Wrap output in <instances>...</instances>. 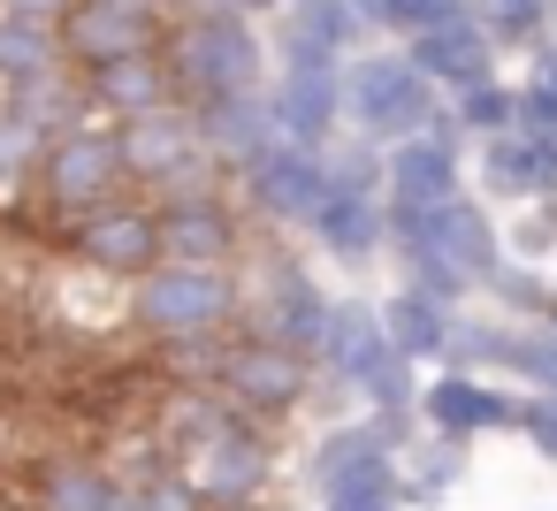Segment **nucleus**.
<instances>
[{"instance_id":"nucleus-22","label":"nucleus","mask_w":557,"mask_h":511,"mask_svg":"<svg viewBox=\"0 0 557 511\" xmlns=\"http://www.w3.org/2000/svg\"><path fill=\"white\" fill-rule=\"evenodd\" d=\"M54 70H70L62 24H24V16H0V92H32Z\"/></svg>"},{"instance_id":"nucleus-7","label":"nucleus","mask_w":557,"mask_h":511,"mask_svg":"<svg viewBox=\"0 0 557 511\" xmlns=\"http://www.w3.org/2000/svg\"><path fill=\"white\" fill-rule=\"evenodd\" d=\"M115 130H123V169H131V184L153 191V199L176 191V184H207V176H222L214 153H207V138H199V108H191V100H169V108L123 115ZM230 184H237V176H230Z\"/></svg>"},{"instance_id":"nucleus-39","label":"nucleus","mask_w":557,"mask_h":511,"mask_svg":"<svg viewBox=\"0 0 557 511\" xmlns=\"http://www.w3.org/2000/svg\"><path fill=\"white\" fill-rule=\"evenodd\" d=\"M542 321H549V328H557V298H549V306H542Z\"/></svg>"},{"instance_id":"nucleus-37","label":"nucleus","mask_w":557,"mask_h":511,"mask_svg":"<svg viewBox=\"0 0 557 511\" xmlns=\"http://www.w3.org/2000/svg\"><path fill=\"white\" fill-rule=\"evenodd\" d=\"M77 0H0V16H24V24H62Z\"/></svg>"},{"instance_id":"nucleus-38","label":"nucleus","mask_w":557,"mask_h":511,"mask_svg":"<svg viewBox=\"0 0 557 511\" xmlns=\"http://www.w3.org/2000/svg\"><path fill=\"white\" fill-rule=\"evenodd\" d=\"M199 9H230V16H252L260 24V16H283L290 0H199Z\"/></svg>"},{"instance_id":"nucleus-5","label":"nucleus","mask_w":557,"mask_h":511,"mask_svg":"<svg viewBox=\"0 0 557 511\" xmlns=\"http://www.w3.org/2000/svg\"><path fill=\"white\" fill-rule=\"evenodd\" d=\"M268 100H275V123H283L290 146H336V130H344V54L283 24Z\"/></svg>"},{"instance_id":"nucleus-9","label":"nucleus","mask_w":557,"mask_h":511,"mask_svg":"<svg viewBox=\"0 0 557 511\" xmlns=\"http://www.w3.org/2000/svg\"><path fill=\"white\" fill-rule=\"evenodd\" d=\"M70 260L92 275H115V283L146 275L153 260H169L161 252V207L153 199H108V207L70 214Z\"/></svg>"},{"instance_id":"nucleus-16","label":"nucleus","mask_w":557,"mask_h":511,"mask_svg":"<svg viewBox=\"0 0 557 511\" xmlns=\"http://www.w3.org/2000/svg\"><path fill=\"white\" fill-rule=\"evenodd\" d=\"M405 54L420 62V77H428L443 100L466 92V85H481V77H496V39H488V24H481L473 9L450 16V24H435V32H412Z\"/></svg>"},{"instance_id":"nucleus-18","label":"nucleus","mask_w":557,"mask_h":511,"mask_svg":"<svg viewBox=\"0 0 557 511\" xmlns=\"http://www.w3.org/2000/svg\"><path fill=\"white\" fill-rule=\"evenodd\" d=\"M412 252H443L450 267H466L473 283L504 260V229L488 222V207L473 199V191H458V199H443L435 214H428V229H420V245Z\"/></svg>"},{"instance_id":"nucleus-1","label":"nucleus","mask_w":557,"mask_h":511,"mask_svg":"<svg viewBox=\"0 0 557 511\" xmlns=\"http://www.w3.org/2000/svg\"><path fill=\"white\" fill-rule=\"evenodd\" d=\"M161 54H169L176 100H191V108L268 85V39L252 16H230V9H191L184 24H169Z\"/></svg>"},{"instance_id":"nucleus-33","label":"nucleus","mask_w":557,"mask_h":511,"mask_svg":"<svg viewBox=\"0 0 557 511\" xmlns=\"http://www.w3.org/2000/svg\"><path fill=\"white\" fill-rule=\"evenodd\" d=\"M511 435H527V443H534V458H549V465H557V389L519 397V427H511Z\"/></svg>"},{"instance_id":"nucleus-24","label":"nucleus","mask_w":557,"mask_h":511,"mask_svg":"<svg viewBox=\"0 0 557 511\" xmlns=\"http://www.w3.org/2000/svg\"><path fill=\"white\" fill-rule=\"evenodd\" d=\"M47 123L24 108V100H9L0 92V191H24V184H39V161H47Z\"/></svg>"},{"instance_id":"nucleus-34","label":"nucleus","mask_w":557,"mask_h":511,"mask_svg":"<svg viewBox=\"0 0 557 511\" xmlns=\"http://www.w3.org/2000/svg\"><path fill=\"white\" fill-rule=\"evenodd\" d=\"M138 511H207V496L191 488V473H161V481H138Z\"/></svg>"},{"instance_id":"nucleus-12","label":"nucleus","mask_w":557,"mask_h":511,"mask_svg":"<svg viewBox=\"0 0 557 511\" xmlns=\"http://www.w3.org/2000/svg\"><path fill=\"white\" fill-rule=\"evenodd\" d=\"M412 420L428 427V435H443V443H481V435H511L519 427V397H504L496 382H481L473 366H435L428 382H420V404H412Z\"/></svg>"},{"instance_id":"nucleus-3","label":"nucleus","mask_w":557,"mask_h":511,"mask_svg":"<svg viewBox=\"0 0 557 511\" xmlns=\"http://www.w3.org/2000/svg\"><path fill=\"white\" fill-rule=\"evenodd\" d=\"M443 108H450V100L420 77V62L405 54V39H397V47H374V54H344V123H351L359 138L397 146V138L443 123Z\"/></svg>"},{"instance_id":"nucleus-10","label":"nucleus","mask_w":557,"mask_h":511,"mask_svg":"<svg viewBox=\"0 0 557 511\" xmlns=\"http://www.w3.org/2000/svg\"><path fill=\"white\" fill-rule=\"evenodd\" d=\"M214 389H222L230 412H245V420H283V412L306 404V389H313V359L290 351V344H275V336H252V344H230V351H222Z\"/></svg>"},{"instance_id":"nucleus-14","label":"nucleus","mask_w":557,"mask_h":511,"mask_svg":"<svg viewBox=\"0 0 557 511\" xmlns=\"http://www.w3.org/2000/svg\"><path fill=\"white\" fill-rule=\"evenodd\" d=\"M268 435H260V420H245V412H230L207 443H199V458H191V488L207 496V503H252L260 488H268Z\"/></svg>"},{"instance_id":"nucleus-19","label":"nucleus","mask_w":557,"mask_h":511,"mask_svg":"<svg viewBox=\"0 0 557 511\" xmlns=\"http://www.w3.org/2000/svg\"><path fill=\"white\" fill-rule=\"evenodd\" d=\"M382 351H389L382 306H367V298H336V306H329V328H321V344H313V366H321L336 389H359V374H367Z\"/></svg>"},{"instance_id":"nucleus-27","label":"nucleus","mask_w":557,"mask_h":511,"mask_svg":"<svg viewBox=\"0 0 557 511\" xmlns=\"http://www.w3.org/2000/svg\"><path fill=\"white\" fill-rule=\"evenodd\" d=\"M473 16L488 24L496 54H527L549 39V0H473Z\"/></svg>"},{"instance_id":"nucleus-31","label":"nucleus","mask_w":557,"mask_h":511,"mask_svg":"<svg viewBox=\"0 0 557 511\" xmlns=\"http://www.w3.org/2000/svg\"><path fill=\"white\" fill-rule=\"evenodd\" d=\"M519 123H557V47H527V77H519Z\"/></svg>"},{"instance_id":"nucleus-26","label":"nucleus","mask_w":557,"mask_h":511,"mask_svg":"<svg viewBox=\"0 0 557 511\" xmlns=\"http://www.w3.org/2000/svg\"><path fill=\"white\" fill-rule=\"evenodd\" d=\"M450 123H458L466 138H504V130H519V85L481 77V85L450 92Z\"/></svg>"},{"instance_id":"nucleus-32","label":"nucleus","mask_w":557,"mask_h":511,"mask_svg":"<svg viewBox=\"0 0 557 511\" xmlns=\"http://www.w3.org/2000/svg\"><path fill=\"white\" fill-rule=\"evenodd\" d=\"M481 290H488L496 306H511V313H542V306H549V290H542V275H534L527 260L511 267V252H504V260H496V267L481 275Z\"/></svg>"},{"instance_id":"nucleus-25","label":"nucleus","mask_w":557,"mask_h":511,"mask_svg":"<svg viewBox=\"0 0 557 511\" xmlns=\"http://www.w3.org/2000/svg\"><path fill=\"white\" fill-rule=\"evenodd\" d=\"M405 503H443L466 473V443H443V435H412L405 443Z\"/></svg>"},{"instance_id":"nucleus-36","label":"nucleus","mask_w":557,"mask_h":511,"mask_svg":"<svg viewBox=\"0 0 557 511\" xmlns=\"http://www.w3.org/2000/svg\"><path fill=\"white\" fill-rule=\"evenodd\" d=\"M527 146H534V169H542V191L557 199V123H519Z\"/></svg>"},{"instance_id":"nucleus-13","label":"nucleus","mask_w":557,"mask_h":511,"mask_svg":"<svg viewBox=\"0 0 557 511\" xmlns=\"http://www.w3.org/2000/svg\"><path fill=\"white\" fill-rule=\"evenodd\" d=\"M329 306H336V298L313 283V267H306L298 252H268V275H260V290H252L260 336H275V344H290V351L313 359V344H321V328H329Z\"/></svg>"},{"instance_id":"nucleus-17","label":"nucleus","mask_w":557,"mask_h":511,"mask_svg":"<svg viewBox=\"0 0 557 511\" xmlns=\"http://www.w3.org/2000/svg\"><path fill=\"white\" fill-rule=\"evenodd\" d=\"M85 92L100 115H146V108H169L176 100V77H169V54L161 47H138V54H115V62H92L85 70Z\"/></svg>"},{"instance_id":"nucleus-4","label":"nucleus","mask_w":557,"mask_h":511,"mask_svg":"<svg viewBox=\"0 0 557 511\" xmlns=\"http://www.w3.org/2000/svg\"><path fill=\"white\" fill-rule=\"evenodd\" d=\"M306 229L344 267H367L374 252H389V199H382V146L374 138L329 153V191H321Z\"/></svg>"},{"instance_id":"nucleus-6","label":"nucleus","mask_w":557,"mask_h":511,"mask_svg":"<svg viewBox=\"0 0 557 511\" xmlns=\"http://www.w3.org/2000/svg\"><path fill=\"white\" fill-rule=\"evenodd\" d=\"M131 191V169H123V130L115 115H77L47 138V161H39V199L70 222L85 207H108Z\"/></svg>"},{"instance_id":"nucleus-23","label":"nucleus","mask_w":557,"mask_h":511,"mask_svg":"<svg viewBox=\"0 0 557 511\" xmlns=\"http://www.w3.org/2000/svg\"><path fill=\"white\" fill-rule=\"evenodd\" d=\"M481 184H488L504 207H534V199H549V191H542V169H534V146H527V130L481 138Z\"/></svg>"},{"instance_id":"nucleus-8","label":"nucleus","mask_w":557,"mask_h":511,"mask_svg":"<svg viewBox=\"0 0 557 511\" xmlns=\"http://www.w3.org/2000/svg\"><path fill=\"white\" fill-rule=\"evenodd\" d=\"M153 207H161V252L169 260H214V267H230L245 252V199H237L230 176L176 184Z\"/></svg>"},{"instance_id":"nucleus-20","label":"nucleus","mask_w":557,"mask_h":511,"mask_svg":"<svg viewBox=\"0 0 557 511\" xmlns=\"http://www.w3.org/2000/svg\"><path fill=\"white\" fill-rule=\"evenodd\" d=\"M382 328H389V344H397L412 366H443V351H450V336H458V306H443V298L397 283V290L382 298Z\"/></svg>"},{"instance_id":"nucleus-30","label":"nucleus","mask_w":557,"mask_h":511,"mask_svg":"<svg viewBox=\"0 0 557 511\" xmlns=\"http://www.w3.org/2000/svg\"><path fill=\"white\" fill-rule=\"evenodd\" d=\"M397 267H405V283L412 290H428V298H443V306H458V298H473L481 283L466 275V267H450L443 252H397Z\"/></svg>"},{"instance_id":"nucleus-15","label":"nucleus","mask_w":557,"mask_h":511,"mask_svg":"<svg viewBox=\"0 0 557 511\" xmlns=\"http://www.w3.org/2000/svg\"><path fill=\"white\" fill-rule=\"evenodd\" d=\"M199 138H207V153H214V169H222V176H245L260 153H275V146H283V123H275L268 85H260V92L207 100V108H199Z\"/></svg>"},{"instance_id":"nucleus-21","label":"nucleus","mask_w":557,"mask_h":511,"mask_svg":"<svg viewBox=\"0 0 557 511\" xmlns=\"http://www.w3.org/2000/svg\"><path fill=\"white\" fill-rule=\"evenodd\" d=\"M39 511H138V481H123L92 458H70V465H47Z\"/></svg>"},{"instance_id":"nucleus-29","label":"nucleus","mask_w":557,"mask_h":511,"mask_svg":"<svg viewBox=\"0 0 557 511\" xmlns=\"http://www.w3.org/2000/svg\"><path fill=\"white\" fill-rule=\"evenodd\" d=\"M466 9H473V0H367V24L412 39V32H435V24H450V16H466Z\"/></svg>"},{"instance_id":"nucleus-11","label":"nucleus","mask_w":557,"mask_h":511,"mask_svg":"<svg viewBox=\"0 0 557 511\" xmlns=\"http://www.w3.org/2000/svg\"><path fill=\"white\" fill-rule=\"evenodd\" d=\"M321 191H329V146H290V138L237 176L245 214H260L268 229H306L313 207H321Z\"/></svg>"},{"instance_id":"nucleus-2","label":"nucleus","mask_w":557,"mask_h":511,"mask_svg":"<svg viewBox=\"0 0 557 511\" xmlns=\"http://www.w3.org/2000/svg\"><path fill=\"white\" fill-rule=\"evenodd\" d=\"M237 306H245V283L237 267H214V260H153L146 275H131V321L169 344L230 336Z\"/></svg>"},{"instance_id":"nucleus-35","label":"nucleus","mask_w":557,"mask_h":511,"mask_svg":"<svg viewBox=\"0 0 557 511\" xmlns=\"http://www.w3.org/2000/svg\"><path fill=\"white\" fill-rule=\"evenodd\" d=\"M549 237H557V199H534V214L504 237V252H511V260H542V245H549Z\"/></svg>"},{"instance_id":"nucleus-28","label":"nucleus","mask_w":557,"mask_h":511,"mask_svg":"<svg viewBox=\"0 0 557 511\" xmlns=\"http://www.w3.org/2000/svg\"><path fill=\"white\" fill-rule=\"evenodd\" d=\"M351 397H367L374 412H412V404H420V374H412V359L389 344V351L359 374V389H351Z\"/></svg>"}]
</instances>
